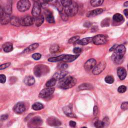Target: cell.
<instances>
[{
  "label": "cell",
  "mask_w": 128,
  "mask_h": 128,
  "mask_svg": "<svg viewBox=\"0 0 128 128\" xmlns=\"http://www.w3.org/2000/svg\"><path fill=\"white\" fill-rule=\"evenodd\" d=\"M79 56V55H61L56 57H52L48 59V61L50 62H57L60 61H64L65 62L70 63L74 61Z\"/></svg>",
  "instance_id": "6da1fadb"
},
{
  "label": "cell",
  "mask_w": 128,
  "mask_h": 128,
  "mask_svg": "<svg viewBox=\"0 0 128 128\" xmlns=\"http://www.w3.org/2000/svg\"><path fill=\"white\" fill-rule=\"evenodd\" d=\"M77 83L76 79L71 76L64 78L59 83V87L63 89L67 90L73 87Z\"/></svg>",
  "instance_id": "7a4b0ae2"
},
{
  "label": "cell",
  "mask_w": 128,
  "mask_h": 128,
  "mask_svg": "<svg viewBox=\"0 0 128 128\" xmlns=\"http://www.w3.org/2000/svg\"><path fill=\"white\" fill-rule=\"evenodd\" d=\"M49 67L43 65H38L35 67L34 69V73L36 76L38 77H41L45 75L49 72Z\"/></svg>",
  "instance_id": "3957f363"
},
{
  "label": "cell",
  "mask_w": 128,
  "mask_h": 128,
  "mask_svg": "<svg viewBox=\"0 0 128 128\" xmlns=\"http://www.w3.org/2000/svg\"><path fill=\"white\" fill-rule=\"evenodd\" d=\"M78 10L79 7L77 3L73 2L70 6L65 8V12L68 16L73 17L77 14Z\"/></svg>",
  "instance_id": "277c9868"
},
{
  "label": "cell",
  "mask_w": 128,
  "mask_h": 128,
  "mask_svg": "<svg viewBox=\"0 0 128 128\" xmlns=\"http://www.w3.org/2000/svg\"><path fill=\"white\" fill-rule=\"evenodd\" d=\"M17 7L20 12H25L30 9L31 3L28 0H21L18 2Z\"/></svg>",
  "instance_id": "5b68a950"
},
{
  "label": "cell",
  "mask_w": 128,
  "mask_h": 128,
  "mask_svg": "<svg viewBox=\"0 0 128 128\" xmlns=\"http://www.w3.org/2000/svg\"><path fill=\"white\" fill-rule=\"evenodd\" d=\"M107 38L104 35H98L93 38V42L96 45H104L107 42Z\"/></svg>",
  "instance_id": "8992f818"
},
{
  "label": "cell",
  "mask_w": 128,
  "mask_h": 128,
  "mask_svg": "<svg viewBox=\"0 0 128 128\" xmlns=\"http://www.w3.org/2000/svg\"><path fill=\"white\" fill-rule=\"evenodd\" d=\"M0 18H1V23L2 25H7L11 22V17L10 15L5 13L2 7H1L0 9Z\"/></svg>",
  "instance_id": "52a82bcc"
},
{
  "label": "cell",
  "mask_w": 128,
  "mask_h": 128,
  "mask_svg": "<svg viewBox=\"0 0 128 128\" xmlns=\"http://www.w3.org/2000/svg\"><path fill=\"white\" fill-rule=\"evenodd\" d=\"M41 4L37 1H35L34 4L33 8L32 10V16L34 18H37L39 16L41 15Z\"/></svg>",
  "instance_id": "ba28073f"
},
{
  "label": "cell",
  "mask_w": 128,
  "mask_h": 128,
  "mask_svg": "<svg viewBox=\"0 0 128 128\" xmlns=\"http://www.w3.org/2000/svg\"><path fill=\"white\" fill-rule=\"evenodd\" d=\"M43 123L42 119L39 116L35 117L33 119H32L28 123V127L31 128H36L41 125Z\"/></svg>",
  "instance_id": "9c48e42d"
},
{
  "label": "cell",
  "mask_w": 128,
  "mask_h": 128,
  "mask_svg": "<svg viewBox=\"0 0 128 128\" xmlns=\"http://www.w3.org/2000/svg\"><path fill=\"white\" fill-rule=\"evenodd\" d=\"M106 66V63L105 61H102L99 63L93 69V74L95 75H97L101 73L105 70Z\"/></svg>",
  "instance_id": "30bf717a"
},
{
  "label": "cell",
  "mask_w": 128,
  "mask_h": 128,
  "mask_svg": "<svg viewBox=\"0 0 128 128\" xmlns=\"http://www.w3.org/2000/svg\"><path fill=\"white\" fill-rule=\"evenodd\" d=\"M35 19L30 16H26L21 19V24L23 26H30L33 25Z\"/></svg>",
  "instance_id": "8fae6325"
},
{
  "label": "cell",
  "mask_w": 128,
  "mask_h": 128,
  "mask_svg": "<svg viewBox=\"0 0 128 128\" xmlns=\"http://www.w3.org/2000/svg\"><path fill=\"white\" fill-rule=\"evenodd\" d=\"M55 88H48L42 90L39 94V97L41 98H46L51 96L54 93Z\"/></svg>",
  "instance_id": "7c38bea8"
},
{
  "label": "cell",
  "mask_w": 128,
  "mask_h": 128,
  "mask_svg": "<svg viewBox=\"0 0 128 128\" xmlns=\"http://www.w3.org/2000/svg\"><path fill=\"white\" fill-rule=\"evenodd\" d=\"M112 59L115 63L117 64V65H119V64H121L124 61V55L114 52L113 55H112Z\"/></svg>",
  "instance_id": "4fadbf2b"
},
{
  "label": "cell",
  "mask_w": 128,
  "mask_h": 128,
  "mask_svg": "<svg viewBox=\"0 0 128 128\" xmlns=\"http://www.w3.org/2000/svg\"><path fill=\"white\" fill-rule=\"evenodd\" d=\"M46 122L48 125L52 127L59 126L62 124L61 122L58 118L53 117V116L48 118Z\"/></svg>",
  "instance_id": "5bb4252c"
},
{
  "label": "cell",
  "mask_w": 128,
  "mask_h": 128,
  "mask_svg": "<svg viewBox=\"0 0 128 128\" xmlns=\"http://www.w3.org/2000/svg\"><path fill=\"white\" fill-rule=\"evenodd\" d=\"M13 110L16 113L18 114H21L26 111V106L23 103L20 102L17 103L14 107Z\"/></svg>",
  "instance_id": "9a60e30c"
},
{
  "label": "cell",
  "mask_w": 128,
  "mask_h": 128,
  "mask_svg": "<svg viewBox=\"0 0 128 128\" xmlns=\"http://www.w3.org/2000/svg\"><path fill=\"white\" fill-rule=\"evenodd\" d=\"M96 61L94 59H91L88 60L84 65V68L87 71H90L93 69L96 65Z\"/></svg>",
  "instance_id": "2e32d148"
},
{
  "label": "cell",
  "mask_w": 128,
  "mask_h": 128,
  "mask_svg": "<svg viewBox=\"0 0 128 128\" xmlns=\"http://www.w3.org/2000/svg\"><path fill=\"white\" fill-rule=\"evenodd\" d=\"M68 72L65 71H60L56 72L53 76V78L56 80H62L65 78L66 76L68 75Z\"/></svg>",
  "instance_id": "e0dca14e"
},
{
  "label": "cell",
  "mask_w": 128,
  "mask_h": 128,
  "mask_svg": "<svg viewBox=\"0 0 128 128\" xmlns=\"http://www.w3.org/2000/svg\"><path fill=\"white\" fill-rule=\"evenodd\" d=\"M45 16L47 21L48 23L54 24L55 23V19L52 12L49 10H47L45 11Z\"/></svg>",
  "instance_id": "ac0fdd59"
},
{
  "label": "cell",
  "mask_w": 128,
  "mask_h": 128,
  "mask_svg": "<svg viewBox=\"0 0 128 128\" xmlns=\"http://www.w3.org/2000/svg\"><path fill=\"white\" fill-rule=\"evenodd\" d=\"M117 74L120 80H124L127 76V72L124 68L119 67L117 69Z\"/></svg>",
  "instance_id": "d6986e66"
},
{
  "label": "cell",
  "mask_w": 128,
  "mask_h": 128,
  "mask_svg": "<svg viewBox=\"0 0 128 128\" xmlns=\"http://www.w3.org/2000/svg\"><path fill=\"white\" fill-rule=\"evenodd\" d=\"M103 12H104V9H95L88 12V13L87 14L86 16L87 17H94V16L102 14Z\"/></svg>",
  "instance_id": "ffe728a7"
},
{
  "label": "cell",
  "mask_w": 128,
  "mask_h": 128,
  "mask_svg": "<svg viewBox=\"0 0 128 128\" xmlns=\"http://www.w3.org/2000/svg\"><path fill=\"white\" fill-rule=\"evenodd\" d=\"M35 83V79L31 76H28L25 77L24 79V83H25L27 86H31L33 85Z\"/></svg>",
  "instance_id": "44dd1931"
},
{
  "label": "cell",
  "mask_w": 128,
  "mask_h": 128,
  "mask_svg": "<svg viewBox=\"0 0 128 128\" xmlns=\"http://www.w3.org/2000/svg\"><path fill=\"white\" fill-rule=\"evenodd\" d=\"M63 111L68 117L71 118H76V116L73 113L71 108L69 106H66L63 108Z\"/></svg>",
  "instance_id": "7402d4cb"
},
{
  "label": "cell",
  "mask_w": 128,
  "mask_h": 128,
  "mask_svg": "<svg viewBox=\"0 0 128 128\" xmlns=\"http://www.w3.org/2000/svg\"><path fill=\"white\" fill-rule=\"evenodd\" d=\"M10 23L12 25L16 27H20L21 25V19H20L18 17L13 16L11 17Z\"/></svg>",
  "instance_id": "603a6c76"
},
{
  "label": "cell",
  "mask_w": 128,
  "mask_h": 128,
  "mask_svg": "<svg viewBox=\"0 0 128 128\" xmlns=\"http://www.w3.org/2000/svg\"><path fill=\"white\" fill-rule=\"evenodd\" d=\"M3 49L4 51L6 53H9L13 50V44L9 42L6 43L3 45Z\"/></svg>",
  "instance_id": "cb8c5ba5"
},
{
  "label": "cell",
  "mask_w": 128,
  "mask_h": 128,
  "mask_svg": "<svg viewBox=\"0 0 128 128\" xmlns=\"http://www.w3.org/2000/svg\"><path fill=\"white\" fill-rule=\"evenodd\" d=\"M92 42H93V38L88 37L83 39L81 40H79L78 41L76 42V43L81 45H87Z\"/></svg>",
  "instance_id": "d4e9b609"
},
{
  "label": "cell",
  "mask_w": 128,
  "mask_h": 128,
  "mask_svg": "<svg viewBox=\"0 0 128 128\" xmlns=\"http://www.w3.org/2000/svg\"><path fill=\"white\" fill-rule=\"evenodd\" d=\"M39 45L38 43H34L32 45L29 46L28 48H27L24 51V53H30L31 52H33L34 50H35L36 49H37L38 48Z\"/></svg>",
  "instance_id": "484cf974"
},
{
  "label": "cell",
  "mask_w": 128,
  "mask_h": 128,
  "mask_svg": "<svg viewBox=\"0 0 128 128\" xmlns=\"http://www.w3.org/2000/svg\"><path fill=\"white\" fill-rule=\"evenodd\" d=\"M93 86L90 84L84 83L81 84L78 87V88L80 90H91L93 89Z\"/></svg>",
  "instance_id": "4316f807"
},
{
  "label": "cell",
  "mask_w": 128,
  "mask_h": 128,
  "mask_svg": "<svg viewBox=\"0 0 128 128\" xmlns=\"http://www.w3.org/2000/svg\"><path fill=\"white\" fill-rule=\"evenodd\" d=\"M126 50L125 47L123 45H119L117 47V48H116V50L114 52H117V53H118L121 54L123 55H125L126 53Z\"/></svg>",
  "instance_id": "83f0119b"
},
{
  "label": "cell",
  "mask_w": 128,
  "mask_h": 128,
  "mask_svg": "<svg viewBox=\"0 0 128 128\" xmlns=\"http://www.w3.org/2000/svg\"><path fill=\"white\" fill-rule=\"evenodd\" d=\"M44 22V17L43 15H41L38 18H36V26L37 27L41 26Z\"/></svg>",
  "instance_id": "f1b7e54d"
},
{
  "label": "cell",
  "mask_w": 128,
  "mask_h": 128,
  "mask_svg": "<svg viewBox=\"0 0 128 128\" xmlns=\"http://www.w3.org/2000/svg\"><path fill=\"white\" fill-rule=\"evenodd\" d=\"M44 108V106L42 103L39 102H37L34 103L32 106V109L35 111H39L43 109Z\"/></svg>",
  "instance_id": "f546056e"
},
{
  "label": "cell",
  "mask_w": 128,
  "mask_h": 128,
  "mask_svg": "<svg viewBox=\"0 0 128 128\" xmlns=\"http://www.w3.org/2000/svg\"><path fill=\"white\" fill-rule=\"evenodd\" d=\"M12 4L8 2L7 5L5 6V7L4 8V11L5 12V13L10 15L12 12Z\"/></svg>",
  "instance_id": "4dcf8cb0"
},
{
  "label": "cell",
  "mask_w": 128,
  "mask_h": 128,
  "mask_svg": "<svg viewBox=\"0 0 128 128\" xmlns=\"http://www.w3.org/2000/svg\"><path fill=\"white\" fill-rule=\"evenodd\" d=\"M113 20L116 22H121L124 20V17L121 14H116L113 16Z\"/></svg>",
  "instance_id": "1f68e13d"
},
{
  "label": "cell",
  "mask_w": 128,
  "mask_h": 128,
  "mask_svg": "<svg viewBox=\"0 0 128 128\" xmlns=\"http://www.w3.org/2000/svg\"><path fill=\"white\" fill-rule=\"evenodd\" d=\"M103 2L104 1L102 0H92V1H91L90 3L92 6L97 7L101 6Z\"/></svg>",
  "instance_id": "d6a6232c"
},
{
  "label": "cell",
  "mask_w": 128,
  "mask_h": 128,
  "mask_svg": "<svg viewBox=\"0 0 128 128\" xmlns=\"http://www.w3.org/2000/svg\"><path fill=\"white\" fill-rule=\"evenodd\" d=\"M60 50V47L58 45H53L52 46L50 49V51L52 54L57 53Z\"/></svg>",
  "instance_id": "836d02e7"
},
{
  "label": "cell",
  "mask_w": 128,
  "mask_h": 128,
  "mask_svg": "<svg viewBox=\"0 0 128 128\" xmlns=\"http://www.w3.org/2000/svg\"><path fill=\"white\" fill-rule=\"evenodd\" d=\"M56 83V80H55L54 78H52L50 79V80H49V81L46 83V86L48 88H52L55 85Z\"/></svg>",
  "instance_id": "e575fe53"
},
{
  "label": "cell",
  "mask_w": 128,
  "mask_h": 128,
  "mask_svg": "<svg viewBox=\"0 0 128 128\" xmlns=\"http://www.w3.org/2000/svg\"><path fill=\"white\" fill-rule=\"evenodd\" d=\"M95 126L96 128H103L105 126V124L104 121H101L98 120L95 123Z\"/></svg>",
  "instance_id": "d590c367"
},
{
  "label": "cell",
  "mask_w": 128,
  "mask_h": 128,
  "mask_svg": "<svg viewBox=\"0 0 128 128\" xmlns=\"http://www.w3.org/2000/svg\"><path fill=\"white\" fill-rule=\"evenodd\" d=\"M114 78L113 77V76L111 75H109L107 76L106 77L105 79V82L109 84H111L112 83H113L114 82Z\"/></svg>",
  "instance_id": "8d00e7d4"
},
{
  "label": "cell",
  "mask_w": 128,
  "mask_h": 128,
  "mask_svg": "<svg viewBox=\"0 0 128 128\" xmlns=\"http://www.w3.org/2000/svg\"><path fill=\"white\" fill-rule=\"evenodd\" d=\"M55 5H56V7L57 8V10L60 12V13H61V12H63V8L64 7L63 6L61 1H60V2L56 1V4H55Z\"/></svg>",
  "instance_id": "74e56055"
},
{
  "label": "cell",
  "mask_w": 128,
  "mask_h": 128,
  "mask_svg": "<svg viewBox=\"0 0 128 128\" xmlns=\"http://www.w3.org/2000/svg\"><path fill=\"white\" fill-rule=\"evenodd\" d=\"M61 2L64 7L67 8L71 5L73 1H71V0H63V1H61Z\"/></svg>",
  "instance_id": "f35d334b"
},
{
  "label": "cell",
  "mask_w": 128,
  "mask_h": 128,
  "mask_svg": "<svg viewBox=\"0 0 128 128\" xmlns=\"http://www.w3.org/2000/svg\"><path fill=\"white\" fill-rule=\"evenodd\" d=\"M68 67V65L67 64L61 63L58 66V68L61 71H65Z\"/></svg>",
  "instance_id": "ab89813d"
},
{
  "label": "cell",
  "mask_w": 128,
  "mask_h": 128,
  "mask_svg": "<svg viewBox=\"0 0 128 128\" xmlns=\"http://www.w3.org/2000/svg\"><path fill=\"white\" fill-rule=\"evenodd\" d=\"M80 39V37L78 36H74V37H72L69 40V44H72V43H76L77 41H79V40Z\"/></svg>",
  "instance_id": "60d3db41"
},
{
  "label": "cell",
  "mask_w": 128,
  "mask_h": 128,
  "mask_svg": "<svg viewBox=\"0 0 128 128\" xmlns=\"http://www.w3.org/2000/svg\"><path fill=\"white\" fill-rule=\"evenodd\" d=\"M60 15H61V18L62 19V20L64 21H67V20H68V17H69V16H68L66 14L65 12H61V13H60Z\"/></svg>",
  "instance_id": "b9f144b4"
},
{
  "label": "cell",
  "mask_w": 128,
  "mask_h": 128,
  "mask_svg": "<svg viewBox=\"0 0 128 128\" xmlns=\"http://www.w3.org/2000/svg\"><path fill=\"white\" fill-rule=\"evenodd\" d=\"M127 90V87L125 86H121L120 87H119L118 91L120 93H124Z\"/></svg>",
  "instance_id": "7bdbcfd3"
},
{
  "label": "cell",
  "mask_w": 128,
  "mask_h": 128,
  "mask_svg": "<svg viewBox=\"0 0 128 128\" xmlns=\"http://www.w3.org/2000/svg\"><path fill=\"white\" fill-rule=\"evenodd\" d=\"M42 55L39 53H35L32 55V58H33L35 60H39L41 58Z\"/></svg>",
  "instance_id": "ee69618b"
},
{
  "label": "cell",
  "mask_w": 128,
  "mask_h": 128,
  "mask_svg": "<svg viewBox=\"0 0 128 128\" xmlns=\"http://www.w3.org/2000/svg\"><path fill=\"white\" fill-rule=\"evenodd\" d=\"M11 65V63H5L4 64H2L0 66V70H2L4 69H5L6 68L9 67Z\"/></svg>",
  "instance_id": "f6af8a7d"
},
{
  "label": "cell",
  "mask_w": 128,
  "mask_h": 128,
  "mask_svg": "<svg viewBox=\"0 0 128 128\" xmlns=\"http://www.w3.org/2000/svg\"><path fill=\"white\" fill-rule=\"evenodd\" d=\"M6 81V77L5 75L3 74L0 75V82L1 83L4 84Z\"/></svg>",
  "instance_id": "bcb514c9"
},
{
  "label": "cell",
  "mask_w": 128,
  "mask_h": 128,
  "mask_svg": "<svg viewBox=\"0 0 128 128\" xmlns=\"http://www.w3.org/2000/svg\"><path fill=\"white\" fill-rule=\"evenodd\" d=\"M121 109L123 110H126L128 109V102H124L121 105Z\"/></svg>",
  "instance_id": "7dc6e473"
},
{
  "label": "cell",
  "mask_w": 128,
  "mask_h": 128,
  "mask_svg": "<svg viewBox=\"0 0 128 128\" xmlns=\"http://www.w3.org/2000/svg\"><path fill=\"white\" fill-rule=\"evenodd\" d=\"M82 51V50L81 48L77 47V48H75L74 50H73V52L75 54H79L81 53Z\"/></svg>",
  "instance_id": "c3c4849f"
},
{
  "label": "cell",
  "mask_w": 128,
  "mask_h": 128,
  "mask_svg": "<svg viewBox=\"0 0 128 128\" xmlns=\"http://www.w3.org/2000/svg\"><path fill=\"white\" fill-rule=\"evenodd\" d=\"M98 112H99V109H98V108L97 106H94V108H93V114L95 116H97L98 114Z\"/></svg>",
  "instance_id": "681fc988"
},
{
  "label": "cell",
  "mask_w": 128,
  "mask_h": 128,
  "mask_svg": "<svg viewBox=\"0 0 128 128\" xmlns=\"http://www.w3.org/2000/svg\"><path fill=\"white\" fill-rule=\"evenodd\" d=\"M69 125H70V127H71L72 128H75L76 126V123L74 121H71L69 123Z\"/></svg>",
  "instance_id": "f907efd6"
},
{
  "label": "cell",
  "mask_w": 128,
  "mask_h": 128,
  "mask_svg": "<svg viewBox=\"0 0 128 128\" xmlns=\"http://www.w3.org/2000/svg\"><path fill=\"white\" fill-rule=\"evenodd\" d=\"M8 115H3L1 116V120L2 121H4V120H6L8 119Z\"/></svg>",
  "instance_id": "816d5d0a"
},
{
  "label": "cell",
  "mask_w": 128,
  "mask_h": 128,
  "mask_svg": "<svg viewBox=\"0 0 128 128\" xmlns=\"http://www.w3.org/2000/svg\"><path fill=\"white\" fill-rule=\"evenodd\" d=\"M118 46V45H114L113 47H112L111 48L110 50V51H115L116 50V48H117Z\"/></svg>",
  "instance_id": "f5cc1de1"
},
{
  "label": "cell",
  "mask_w": 128,
  "mask_h": 128,
  "mask_svg": "<svg viewBox=\"0 0 128 128\" xmlns=\"http://www.w3.org/2000/svg\"><path fill=\"white\" fill-rule=\"evenodd\" d=\"M124 13L125 14L126 17L128 18V9H126L124 11Z\"/></svg>",
  "instance_id": "db71d44e"
},
{
  "label": "cell",
  "mask_w": 128,
  "mask_h": 128,
  "mask_svg": "<svg viewBox=\"0 0 128 128\" xmlns=\"http://www.w3.org/2000/svg\"><path fill=\"white\" fill-rule=\"evenodd\" d=\"M124 6H125V7H128V1H127L125 3H124Z\"/></svg>",
  "instance_id": "11a10c76"
},
{
  "label": "cell",
  "mask_w": 128,
  "mask_h": 128,
  "mask_svg": "<svg viewBox=\"0 0 128 128\" xmlns=\"http://www.w3.org/2000/svg\"><path fill=\"white\" fill-rule=\"evenodd\" d=\"M87 128L86 127H82V128Z\"/></svg>",
  "instance_id": "9f6ffc18"
},
{
  "label": "cell",
  "mask_w": 128,
  "mask_h": 128,
  "mask_svg": "<svg viewBox=\"0 0 128 128\" xmlns=\"http://www.w3.org/2000/svg\"></svg>",
  "instance_id": "6f0895ef"
},
{
  "label": "cell",
  "mask_w": 128,
  "mask_h": 128,
  "mask_svg": "<svg viewBox=\"0 0 128 128\" xmlns=\"http://www.w3.org/2000/svg\"></svg>",
  "instance_id": "680465c9"
},
{
  "label": "cell",
  "mask_w": 128,
  "mask_h": 128,
  "mask_svg": "<svg viewBox=\"0 0 128 128\" xmlns=\"http://www.w3.org/2000/svg\"></svg>",
  "instance_id": "91938a15"
},
{
  "label": "cell",
  "mask_w": 128,
  "mask_h": 128,
  "mask_svg": "<svg viewBox=\"0 0 128 128\" xmlns=\"http://www.w3.org/2000/svg\"></svg>",
  "instance_id": "94428289"
}]
</instances>
